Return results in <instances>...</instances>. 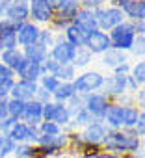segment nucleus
<instances>
[{
  "label": "nucleus",
  "mask_w": 145,
  "mask_h": 158,
  "mask_svg": "<svg viewBox=\"0 0 145 158\" xmlns=\"http://www.w3.org/2000/svg\"><path fill=\"white\" fill-rule=\"evenodd\" d=\"M101 149L106 152H114L117 156H126V154H132L141 149V139L134 132V128L108 130Z\"/></svg>",
  "instance_id": "1"
},
{
  "label": "nucleus",
  "mask_w": 145,
  "mask_h": 158,
  "mask_svg": "<svg viewBox=\"0 0 145 158\" xmlns=\"http://www.w3.org/2000/svg\"><path fill=\"white\" fill-rule=\"evenodd\" d=\"M139 119V110L136 106H121L117 102H112L102 123L108 130H119V128H134Z\"/></svg>",
  "instance_id": "2"
},
{
  "label": "nucleus",
  "mask_w": 145,
  "mask_h": 158,
  "mask_svg": "<svg viewBox=\"0 0 145 158\" xmlns=\"http://www.w3.org/2000/svg\"><path fill=\"white\" fill-rule=\"evenodd\" d=\"M104 84V74L97 69H86L82 73L77 74V78L72 80V86H75V91L78 95H89V93H97L102 89Z\"/></svg>",
  "instance_id": "3"
},
{
  "label": "nucleus",
  "mask_w": 145,
  "mask_h": 158,
  "mask_svg": "<svg viewBox=\"0 0 145 158\" xmlns=\"http://www.w3.org/2000/svg\"><path fill=\"white\" fill-rule=\"evenodd\" d=\"M136 35H138L136 34V26L130 21H125V23H121L119 26H115L114 30L108 32L112 48H117V50H123V52H130Z\"/></svg>",
  "instance_id": "4"
},
{
  "label": "nucleus",
  "mask_w": 145,
  "mask_h": 158,
  "mask_svg": "<svg viewBox=\"0 0 145 158\" xmlns=\"http://www.w3.org/2000/svg\"><path fill=\"white\" fill-rule=\"evenodd\" d=\"M95 19H97V28L101 32H106V34L110 30H114L115 26H119L121 23L126 21L125 15H123V11L117 10V8H114V6H110V4L99 8L95 11Z\"/></svg>",
  "instance_id": "5"
},
{
  "label": "nucleus",
  "mask_w": 145,
  "mask_h": 158,
  "mask_svg": "<svg viewBox=\"0 0 145 158\" xmlns=\"http://www.w3.org/2000/svg\"><path fill=\"white\" fill-rule=\"evenodd\" d=\"M106 132H108L106 125H104L102 121H97V119L91 121L89 125H86L82 130H78L82 141H84L86 145L93 147V149H101V145H102V141H104V138H106Z\"/></svg>",
  "instance_id": "6"
},
{
  "label": "nucleus",
  "mask_w": 145,
  "mask_h": 158,
  "mask_svg": "<svg viewBox=\"0 0 145 158\" xmlns=\"http://www.w3.org/2000/svg\"><path fill=\"white\" fill-rule=\"evenodd\" d=\"M54 19V8L47 0H30V21L37 26H47Z\"/></svg>",
  "instance_id": "7"
},
{
  "label": "nucleus",
  "mask_w": 145,
  "mask_h": 158,
  "mask_svg": "<svg viewBox=\"0 0 145 158\" xmlns=\"http://www.w3.org/2000/svg\"><path fill=\"white\" fill-rule=\"evenodd\" d=\"M75 50H77L75 47L63 39V34H56V43H54L52 48L48 50V58H52V60L58 61L60 65H67V63H72Z\"/></svg>",
  "instance_id": "8"
},
{
  "label": "nucleus",
  "mask_w": 145,
  "mask_h": 158,
  "mask_svg": "<svg viewBox=\"0 0 145 158\" xmlns=\"http://www.w3.org/2000/svg\"><path fill=\"white\" fill-rule=\"evenodd\" d=\"M110 104H112V101H110L106 95H102L101 91H97V93H89V95H86L84 108L91 114L93 119L102 121L104 115H106V112H108V108H110Z\"/></svg>",
  "instance_id": "9"
},
{
  "label": "nucleus",
  "mask_w": 145,
  "mask_h": 158,
  "mask_svg": "<svg viewBox=\"0 0 145 158\" xmlns=\"http://www.w3.org/2000/svg\"><path fill=\"white\" fill-rule=\"evenodd\" d=\"M6 136L11 141H15V145H19V143H35L37 138H39V130H37V127H30L24 121H17Z\"/></svg>",
  "instance_id": "10"
},
{
  "label": "nucleus",
  "mask_w": 145,
  "mask_h": 158,
  "mask_svg": "<svg viewBox=\"0 0 145 158\" xmlns=\"http://www.w3.org/2000/svg\"><path fill=\"white\" fill-rule=\"evenodd\" d=\"M126 76H128V74H126ZM126 76L115 74V73L104 76V84H102L101 93L106 95V97L114 102L117 97H121L123 93H126Z\"/></svg>",
  "instance_id": "11"
},
{
  "label": "nucleus",
  "mask_w": 145,
  "mask_h": 158,
  "mask_svg": "<svg viewBox=\"0 0 145 158\" xmlns=\"http://www.w3.org/2000/svg\"><path fill=\"white\" fill-rule=\"evenodd\" d=\"M39 34H41V26H37L32 21L23 23L19 26V30H17V47L19 48H24V47L35 45L37 39H39Z\"/></svg>",
  "instance_id": "12"
},
{
  "label": "nucleus",
  "mask_w": 145,
  "mask_h": 158,
  "mask_svg": "<svg viewBox=\"0 0 145 158\" xmlns=\"http://www.w3.org/2000/svg\"><path fill=\"white\" fill-rule=\"evenodd\" d=\"M84 47H88V50H89L93 56H102L106 50L112 48V43H110V37H108L106 32L95 30V32H91V34L88 35Z\"/></svg>",
  "instance_id": "13"
},
{
  "label": "nucleus",
  "mask_w": 145,
  "mask_h": 158,
  "mask_svg": "<svg viewBox=\"0 0 145 158\" xmlns=\"http://www.w3.org/2000/svg\"><path fill=\"white\" fill-rule=\"evenodd\" d=\"M37 82H28V80H19L15 78V84L10 91V99H19V101H34L35 93H37Z\"/></svg>",
  "instance_id": "14"
},
{
  "label": "nucleus",
  "mask_w": 145,
  "mask_h": 158,
  "mask_svg": "<svg viewBox=\"0 0 145 158\" xmlns=\"http://www.w3.org/2000/svg\"><path fill=\"white\" fill-rule=\"evenodd\" d=\"M13 73H15V78H19V80H28V82H39V78L43 76L41 65L32 63V61H28L26 58L21 60V63L15 67Z\"/></svg>",
  "instance_id": "15"
},
{
  "label": "nucleus",
  "mask_w": 145,
  "mask_h": 158,
  "mask_svg": "<svg viewBox=\"0 0 145 158\" xmlns=\"http://www.w3.org/2000/svg\"><path fill=\"white\" fill-rule=\"evenodd\" d=\"M6 19L13 21L15 24H23L30 21V0H13V6Z\"/></svg>",
  "instance_id": "16"
},
{
  "label": "nucleus",
  "mask_w": 145,
  "mask_h": 158,
  "mask_svg": "<svg viewBox=\"0 0 145 158\" xmlns=\"http://www.w3.org/2000/svg\"><path fill=\"white\" fill-rule=\"evenodd\" d=\"M23 121H24L26 125H30V127H37V125L43 121V104H41L37 99L26 102Z\"/></svg>",
  "instance_id": "17"
},
{
  "label": "nucleus",
  "mask_w": 145,
  "mask_h": 158,
  "mask_svg": "<svg viewBox=\"0 0 145 158\" xmlns=\"http://www.w3.org/2000/svg\"><path fill=\"white\" fill-rule=\"evenodd\" d=\"M126 61H130L128 60V52H123V50H117V48H110V50H106L101 56L102 67H106L110 71H114L115 67H119V65H123Z\"/></svg>",
  "instance_id": "18"
},
{
  "label": "nucleus",
  "mask_w": 145,
  "mask_h": 158,
  "mask_svg": "<svg viewBox=\"0 0 145 158\" xmlns=\"http://www.w3.org/2000/svg\"><path fill=\"white\" fill-rule=\"evenodd\" d=\"M72 24H77L78 28H82L88 35H89L91 32L99 30V28H97V19H95V11H89V10H84V8H80V11L77 13Z\"/></svg>",
  "instance_id": "19"
},
{
  "label": "nucleus",
  "mask_w": 145,
  "mask_h": 158,
  "mask_svg": "<svg viewBox=\"0 0 145 158\" xmlns=\"http://www.w3.org/2000/svg\"><path fill=\"white\" fill-rule=\"evenodd\" d=\"M63 39H65L67 43H71L75 48H78V47H84V45H86L88 34H86L82 28H78L77 24H69V26L63 30Z\"/></svg>",
  "instance_id": "20"
},
{
  "label": "nucleus",
  "mask_w": 145,
  "mask_h": 158,
  "mask_svg": "<svg viewBox=\"0 0 145 158\" xmlns=\"http://www.w3.org/2000/svg\"><path fill=\"white\" fill-rule=\"evenodd\" d=\"M21 50H23V56H24L28 61L37 63V65H41V63L48 58V50H47V48H43L39 43L30 45V47H24V48H21Z\"/></svg>",
  "instance_id": "21"
},
{
  "label": "nucleus",
  "mask_w": 145,
  "mask_h": 158,
  "mask_svg": "<svg viewBox=\"0 0 145 158\" xmlns=\"http://www.w3.org/2000/svg\"><path fill=\"white\" fill-rule=\"evenodd\" d=\"M75 95H77V91H75V86H72V82H60V86H58L56 91L52 93V101H54V102L67 104L69 99H72Z\"/></svg>",
  "instance_id": "22"
},
{
  "label": "nucleus",
  "mask_w": 145,
  "mask_h": 158,
  "mask_svg": "<svg viewBox=\"0 0 145 158\" xmlns=\"http://www.w3.org/2000/svg\"><path fill=\"white\" fill-rule=\"evenodd\" d=\"M93 54L88 50V47H78L77 50H75V58H72V65L77 67V71H86L89 65H91V61H93Z\"/></svg>",
  "instance_id": "23"
},
{
  "label": "nucleus",
  "mask_w": 145,
  "mask_h": 158,
  "mask_svg": "<svg viewBox=\"0 0 145 158\" xmlns=\"http://www.w3.org/2000/svg\"><path fill=\"white\" fill-rule=\"evenodd\" d=\"M23 50L21 48H10V50H2L0 52V61H2L6 67H10L11 71H15V67L21 63L23 60Z\"/></svg>",
  "instance_id": "24"
},
{
  "label": "nucleus",
  "mask_w": 145,
  "mask_h": 158,
  "mask_svg": "<svg viewBox=\"0 0 145 158\" xmlns=\"http://www.w3.org/2000/svg\"><path fill=\"white\" fill-rule=\"evenodd\" d=\"M71 119H72V115H71L69 108H67L65 104H61V102H56V112H54V117H52V121H54L58 127H61V128H67V127L71 125Z\"/></svg>",
  "instance_id": "25"
},
{
  "label": "nucleus",
  "mask_w": 145,
  "mask_h": 158,
  "mask_svg": "<svg viewBox=\"0 0 145 158\" xmlns=\"http://www.w3.org/2000/svg\"><path fill=\"white\" fill-rule=\"evenodd\" d=\"M77 74H78V71H77V67L72 65V63L60 65V67H58V71L54 73V76L58 78L60 82H72V80L77 78Z\"/></svg>",
  "instance_id": "26"
},
{
  "label": "nucleus",
  "mask_w": 145,
  "mask_h": 158,
  "mask_svg": "<svg viewBox=\"0 0 145 158\" xmlns=\"http://www.w3.org/2000/svg\"><path fill=\"white\" fill-rule=\"evenodd\" d=\"M24 106H26V102H24V101L10 99V101H8V117H11V119H15V121H23Z\"/></svg>",
  "instance_id": "27"
},
{
  "label": "nucleus",
  "mask_w": 145,
  "mask_h": 158,
  "mask_svg": "<svg viewBox=\"0 0 145 158\" xmlns=\"http://www.w3.org/2000/svg\"><path fill=\"white\" fill-rule=\"evenodd\" d=\"M35 154H39V149L35 143H19L15 145V151L11 156L13 158H32Z\"/></svg>",
  "instance_id": "28"
},
{
  "label": "nucleus",
  "mask_w": 145,
  "mask_h": 158,
  "mask_svg": "<svg viewBox=\"0 0 145 158\" xmlns=\"http://www.w3.org/2000/svg\"><path fill=\"white\" fill-rule=\"evenodd\" d=\"M130 76L141 86H145V60H138L136 63H132L130 67Z\"/></svg>",
  "instance_id": "29"
},
{
  "label": "nucleus",
  "mask_w": 145,
  "mask_h": 158,
  "mask_svg": "<svg viewBox=\"0 0 145 158\" xmlns=\"http://www.w3.org/2000/svg\"><path fill=\"white\" fill-rule=\"evenodd\" d=\"M37 43H39L43 48L50 50V48H52V45L56 43V34H54L50 28H41V34H39V39H37Z\"/></svg>",
  "instance_id": "30"
},
{
  "label": "nucleus",
  "mask_w": 145,
  "mask_h": 158,
  "mask_svg": "<svg viewBox=\"0 0 145 158\" xmlns=\"http://www.w3.org/2000/svg\"><path fill=\"white\" fill-rule=\"evenodd\" d=\"M37 86H39V88H43V89H47L48 93H54V91H56V88L60 86V80H58L54 74H43V76L39 78Z\"/></svg>",
  "instance_id": "31"
},
{
  "label": "nucleus",
  "mask_w": 145,
  "mask_h": 158,
  "mask_svg": "<svg viewBox=\"0 0 145 158\" xmlns=\"http://www.w3.org/2000/svg\"><path fill=\"white\" fill-rule=\"evenodd\" d=\"M37 130H39V134H45V136H56V134L63 132V128L58 127L54 121H41L37 125Z\"/></svg>",
  "instance_id": "32"
},
{
  "label": "nucleus",
  "mask_w": 145,
  "mask_h": 158,
  "mask_svg": "<svg viewBox=\"0 0 145 158\" xmlns=\"http://www.w3.org/2000/svg\"><path fill=\"white\" fill-rule=\"evenodd\" d=\"M128 54H132L136 60H145V35H136L134 45Z\"/></svg>",
  "instance_id": "33"
},
{
  "label": "nucleus",
  "mask_w": 145,
  "mask_h": 158,
  "mask_svg": "<svg viewBox=\"0 0 145 158\" xmlns=\"http://www.w3.org/2000/svg\"><path fill=\"white\" fill-rule=\"evenodd\" d=\"M15 151V141H11L8 136H0V158H8Z\"/></svg>",
  "instance_id": "34"
},
{
  "label": "nucleus",
  "mask_w": 145,
  "mask_h": 158,
  "mask_svg": "<svg viewBox=\"0 0 145 158\" xmlns=\"http://www.w3.org/2000/svg\"><path fill=\"white\" fill-rule=\"evenodd\" d=\"M84 102H86V97L84 95H75L72 99H69V102L65 104L67 108H69V112H71V115H75V114H78L80 110H84Z\"/></svg>",
  "instance_id": "35"
},
{
  "label": "nucleus",
  "mask_w": 145,
  "mask_h": 158,
  "mask_svg": "<svg viewBox=\"0 0 145 158\" xmlns=\"http://www.w3.org/2000/svg\"><path fill=\"white\" fill-rule=\"evenodd\" d=\"M106 4H108L106 0H80V8L89 10V11H97L99 8H102Z\"/></svg>",
  "instance_id": "36"
},
{
  "label": "nucleus",
  "mask_w": 145,
  "mask_h": 158,
  "mask_svg": "<svg viewBox=\"0 0 145 158\" xmlns=\"http://www.w3.org/2000/svg\"><path fill=\"white\" fill-rule=\"evenodd\" d=\"M58 67H60L58 61H54L52 58H47V60L41 63V73H43V74H54V73L58 71Z\"/></svg>",
  "instance_id": "37"
},
{
  "label": "nucleus",
  "mask_w": 145,
  "mask_h": 158,
  "mask_svg": "<svg viewBox=\"0 0 145 158\" xmlns=\"http://www.w3.org/2000/svg\"><path fill=\"white\" fill-rule=\"evenodd\" d=\"M134 101H136V108L139 112H145V86H141L136 93H134Z\"/></svg>",
  "instance_id": "38"
},
{
  "label": "nucleus",
  "mask_w": 145,
  "mask_h": 158,
  "mask_svg": "<svg viewBox=\"0 0 145 158\" xmlns=\"http://www.w3.org/2000/svg\"><path fill=\"white\" fill-rule=\"evenodd\" d=\"M78 158H123V156H117L114 152H106V151H95V152H88V154H82Z\"/></svg>",
  "instance_id": "39"
},
{
  "label": "nucleus",
  "mask_w": 145,
  "mask_h": 158,
  "mask_svg": "<svg viewBox=\"0 0 145 158\" xmlns=\"http://www.w3.org/2000/svg\"><path fill=\"white\" fill-rule=\"evenodd\" d=\"M134 132L139 136V139H145V112H139V119L134 127Z\"/></svg>",
  "instance_id": "40"
},
{
  "label": "nucleus",
  "mask_w": 145,
  "mask_h": 158,
  "mask_svg": "<svg viewBox=\"0 0 145 158\" xmlns=\"http://www.w3.org/2000/svg\"><path fill=\"white\" fill-rule=\"evenodd\" d=\"M17 121L11 119V117H0V136H6L10 132V128L15 125Z\"/></svg>",
  "instance_id": "41"
},
{
  "label": "nucleus",
  "mask_w": 145,
  "mask_h": 158,
  "mask_svg": "<svg viewBox=\"0 0 145 158\" xmlns=\"http://www.w3.org/2000/svg\"><path fill=\"white\" fill-rule=\"evenodd\" d=\"M114 102H117V104H121V106H136V101H134V95L132 93H123L121 97H117Z\"/></svg>",
  "instance_id": "42"
},
{
  "label": "nucleus",
  "mask_w": 145,
  "mask_h": 158,
  "mask_svg": "<svg viewBox=\"0 0 145 158\" xmlns=\"http://www.w3.org/2000/svg\"><path fill=\"white\" fill-rule=\"evenodd\" d=\"M15 84V78H4V80H0V95H8L10 97V91Z\"/></svg>",
  "instance_id": "43"
},
{
  "label": "nucleus",
  "mask_w": 145,
  "mask_h": 158,
  "mask_svg": "<svg viewBox=\"0 0 145 158\" xmlns=\"http://www.w3.org/2000/svg\"><path fill=\"white\" fill-rule=\"evenodd\" d=\"M145 21V0H136V19L134 23Z\"/></svg>",
  "instance_id": "44"
},
{
  "label": "nucleus",
  "mask_w": 145,
  "mask_h": 158,
  "mask_svg": "<svg viewBox=\"0 0 145 158\" xmlns=\"http://www.w3.org/2000/svg\"><path fill=\"white\" fill-rule=\"evenodd\" d=\"M35 99H37L41 104H47V102H50V101H52V93H48V91H47V89H43V88H37Z\"/></svg>",
  "instance_id": "45"
},
{
  "label": "nucleus",
  "mask_w": 145,
  "mask_h": 158,
  "mask_svg": "<svg viewBox=\"0 0 145 158\" xmlns=\"http://www.w3.org/2000/svg\"><path fill=\"white\" fill-rule=\"evenodd\" d=\"M13 6V0H0V19H6Z\"/></svg>",
  "instance_id": "46"
},
{
  "label": "nucleus",
  "mask_w": 145,
  "mask_h": 158,
  "mask_svg": "<svg viewBox=\"0 0 145 158\" xmlns=\"http://www.w3.org/2000/svg\"><path fill=\"white\" fill-rule=\"evenodd\" d=\"M4 78H15V73L0 61V80H4Z\"/></svg>",
  "instance_id": "47"
},
{
  "label": "nucleus",
  "mask_w": 145,
  "mask_h": 158,
  "mask_svg": "<svg viewBox=\"0 0 145 158\" xmlns=\"http://www.w3.org/2000/svg\"><path fill=\"white\" fill-rule=\"evenodd\" d=\"M8 95H0V117H8Z\"/></svg>",
  "instance_id": "48"
},
{
  "label": "nucleus",
  "mask_w": 145,
  "mask_h": 158,
  "mask_svg": "<svg viewBox=\"0 0 145 158\" xmlns=\"http://www.w3.org/2000/svg\"><path fill=\"white\" fill-rule=\"evenodd\" d=\"M138 89H139V84H138V82L134 80V78H132V76L128 74V76H126V91L134 95V93H136Z\"/></svg>",
  "instance_id": "49"
},
{
  "label": "nucleus",
  "mask_w": 145,
  "mask_h": 158,
  "mask_svg": "<svg viewBox=\"0 0 145 158\" xmlns=\"http://www.w3.org/2000/svg\"><path fill=\"white\" fill-rule=\"evenodd\" d=\"M130 67H132V63L130 61H126V63H123V65H119V67H115L112 73H115V74H123V76H126V74H130Z\"/></svg>",
  "instance_id": "50"
},
{
  "label": "nucleus",
  "mask_w": 145,
  "mask_h": 158,
  "mask_svg": "<svg viewBox=\"0 0 145 158\" xmlns=\"http://www.w3.org/2000/svg\"><path fill=\"white\" fill-rule=\"evenodd\" d=\"M134 26H136V34H138V35H145V21L134 23Z\"/></svg>",
  "instance_id": "51"
},
{
  "label": "nucleus",
  "mask_w": 145,
  "mask_h": 158,
  "mask_svg": "<svg viewBox=\"0 0 145 158\" xmlns=\"http://www.w3.org/2000/svg\"><path fill=\"white\" fill-rule=\"evenodd\" d=\"M47 2H48V4H50L52 8H56V6H58V4L61 2V0H47Z\"/></svg>",
  "instance_id": "52"
},
{
  "label": "nucleus",
  "mask_w": 145,
  "mask_h": 158,
  "mask_svg": "<svg viewBox=\"0 0 145 158\" xmlns=\"http://www.w3.org/2000/svg\"><path fill=\"white\" fill-rule=\"evenodd\" d=\"M32 158H43V156H41V154H35V156H32Z\"/></svg>",
  "instance_id": "53"
},
{
  "label": "nucleus",
  "mask_w": 145,
  "mask_h": 158,
  "mask_svg": "<svg viewBox=\"0 0 145 158\" xmlns=\"http://www.w3.org/2000/svg\"><path fill=\"white\" fill-rule=\"evenodd\" d=\"M78 2H80V0H78Z\"/></svg>",
  "instance_id": "54"
}]
</instances>
